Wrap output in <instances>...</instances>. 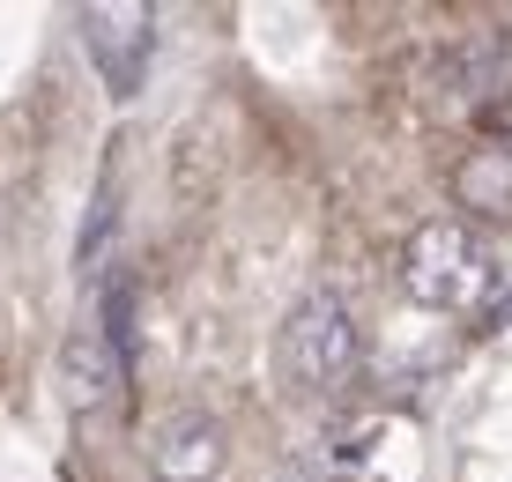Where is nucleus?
Returning a JSON list of instances; mask_svg holds the SVG:
<instances>
[{
  "label": "nucleus",
  "instance_id": "f257e3e1",
  "mask_svg": "<svg viewBox=\"0 0 512 482\" xmlns=\"http://www.w3.org/2000/svg\"><path fill=\"white\" fill-rule=\"evenodd\" d=\"M364 364V327L342 290H305L282 312V371L305 394H342Z\"/></svg>",
  "mask_w": 512,
  "mask_h": 482
},
{
  "label": "nucleus",
  "instance_id": "f03ea898",
  "mask_svg": "<svg viewBox=\"0 0 512 482\" xmlns=\"http://www.w3.org/2000/svg\"><path fill=\"white\" fill-rule=\"evenodd\" d=\"M401 290L431 312H461L490 290V245L475 238L468 223L438 216V223H416L409 245H401Z\"/></svg>",
  "mask_w": 512,
  "mask_h": 482
},
{
  "label": "nucleus",
  "instance_id": "7ed1b4c3",
  "mask_svg": "<svg viewBox=\"0 0 512 482\" xmlns=\"http://www.w3.org/2000/svg\"><path fill=\"white\" fill-rule=\"evenodd\" d=\"M82 52H90L97 82L112 97H141L149 82V60H156V8L141 0H112V8H82Z\"/></svg>",
  "mask_w": 512,
  "mask_h": 482
},
{
  "label": "nucleus",
  "instance_id": "20e7f679",
  "mask_svg": "<svg viewBox=\"0 0 512 482\" xmlns=\"http://www.w3.org/2000/svg\"><path fill=\"white\" fill-rule=\"evenodd\" d=\"M119 379H127V371H119L104 327H75V334H67V349H60V394H67L75 416H97V408L112 401Z\"/></svg>",
  "mask_w": 512,
  "mask_h": 482
},
{
  "label": "nucleus",
  "instance_id": "39448f33",
  "mask_svg": "<svg viewBox=\"0 0 512 482\" xmlns=\"http://www.w3.org/2000/svg\"><path fill=\"white\" fill-rule=\"evenodd\" d=\"M453 193H461V208L475 216H505L512 223V149H468V164L453 171Z\"/></svg>",
  "mask_w": 512,
  "mask_h": 482
},
{
  "label": "nucleus",
  "instance_id": "423d86ee",
  "mask_svg": "<svg viewBox=\"0 0 512 482\" xmlns=\"http://www.w3.org/2000/svg\"><path fill=\"white\" fill-rule=\"evenodd\" d=\"M156 468L179 475V482H201L216 468V423L208 416H164L156 423Z\"/></svg>",
  "mask_w": 512,
  "mask_h": 482
},
{
  "label": "nucleus",
  "instance_id": "0eeeda50",
  "mask_svg": "<svg viewBox=\"0 0 512 482\" xmlns=\"http://www.w3.org/2000/svg\"><path fill=\"white\" fill-rule=\"evenodd\" d=\"M104 342H112V356H119V371H134V282L119 275L112 290H104Z\"/></svg>",
  "mask_w": 512,
  "mask_h": 482
},
{
  "label": "nucleus",
  "instance_id": "6e6552de",
  "mask_svg": "<svg viewBox=\"0 0 512 482\" xmlns=\"http://www.w3.org/2000/svg\"><path fill=\"white\" fill-rule=\"evenodd\" d=\"M119 223V193H112V178L97 186V201H90V223H82V267L97 260V245H104V230Z\"/></svg>",
  "mask_w": 512,
  "mask_h": 482
},
{
  "label": "nucleus",
  "instance_id": "1a4fd4ad",
  "mask_svg": "<svg viewBox=\"0 0 512 482\" xmlns=\"http://www.w3.org/2000/svg\"><path fill=\"white\" fill-rule=\"evenodd\" d=\"M268 482H312V475H297V468H282V475H268Z\"/></svg>",
  "mask_w": 512,
  "mask_h": 482
}]
</instances>
